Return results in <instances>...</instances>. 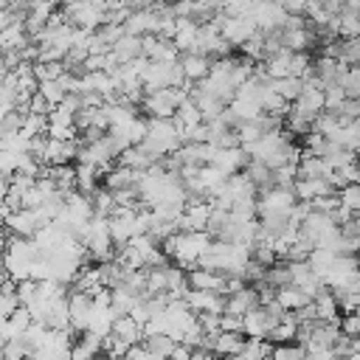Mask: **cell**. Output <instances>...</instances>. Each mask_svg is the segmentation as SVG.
<instances>
[{"label":"cell","mask_w":360,"mask_h":360,"mask_svg":"<svg viewBox=\"0 0 360 360\" xmlns=\"http://www.w3.org/2000/svg\"><path fill=\"white\" fill-rule=\"evenodd\" d=\"M253 259H256L259 264H264V267H273V264L278 262V253H276L273 242H256V245H253Z\"/></svg>","instance_id":"obj_43"},{"label":"cell","mask_w":360,"mask_h":360,"mask_svg":"<svg viewBox=\"0 0 360 360\" xmlns=\"http://www.w3.org/2000/svg\"><path fill=\"white\" fill-rule=\"evenodd\" d=\"M183 143H186V138H183V129L174 124V118H149V132H146L143 143H138V146H143V152L155 163H160L169 155H174Z\"/></svg>","instance_id":"obj_1"},{"label":"cell","mask_w":360,"mask_h":360,"mask_svg":"<svg viewBox=\"0 0 360 360\" xmlns=\"http://www.w3.org/2000/svg\"><path fill=\"white\" fill-rule=\"evenodd\" d=\"M73 158H79V138L59 141V138H51L48 135V146H45V155H42V163L45 166H65Z\"/></svg>","instance_id":"obj_11"},{"label":"cell","mask_w":360,"mask_h":360,"mask_svg":"<svg viewBox=\"0 0 360 360\" xmlns=\"http://www.w3.org/2000/svg\"><path fill=\"white\" fill-rule=\"evenodd\" d=\"M39 228H45V225H42V219H39V214H37L34 208H20V211H14V214L6 217V231H8L11 236L34 239Z\"/></svg>","instance_id":"obj_8"},{"label":"cell","mask_w":360,"mask_h":360,"mask_svg":"<svg viewBox=\"0 0 360 360\" xmlns=\"http://www.w3.org/2000/svg\"><path fill=\"white\" fill-rule=\"evenodd\" d=\"M222 332H242L245 335V318L242 315H222Z\"/></svg>","instance_id":"obj_48"},{"label":"cell","mask_w":360,"mask_h":360,"mask_svg":"<svg viewBox=\"0 0 360 360\" xmlns=\"http://www.w3.org/2000/svg\"><path fill=\"white\" fill-rule=\"evenodd\" d=\"M276 301L287 309V312H298L301 307H307L312 298L301 290V287H295V284H287V287H278L276 290Z\"/></svg>","instance_id":"obj_28"},{"label":"cell","mask_w":360,"mask_h":360,"mask_svg":"<svg viewBox=\"0 0 360 360\" xmlns=\"http://www.w3.org/2000/svg\"><path fill=\"white\" fill-rule=\"evenodd\" d=\"M197 37H200V22H197V20H188V17H180V20H177V31H174V37H172L174 48H177L180 53H194Z\"/></svg>","instance_id":"obj_20"},{"label":"cell","mask_w":360,"mask_h":360,"mask_svg":"<svg viewBox=\"0 0 360 360\" xmlns=\"http://www.w3.org/2000/svg\"><path fill=\"white\" fill-rule=\"evenodd\" d=\"M281 42H284L287 51L304 53V48L312 42V34L307 31V25H304V28H284V31H281Z\"/></svg>","instance_id":"obj_34"},{"label":"cell","mask_w":360,"mask_h":360,"mask_svg":"<svg viewBox=\"0 0 360 360\" xmlns=\"http://www.w3.org/2000/svg\"><path fill=\"white\" fill-rule=\"evenodd\" d=\"M112 56L118 59V65H127V62H135L138 56H143V37H135V34H124L115 45H112Z\"/></svg>","instance_id":"obj_24"},{"label":"cell","mask_w":360,"mask_h":360,"mask_svg":"<svg viewBox=\"0 0 360 360\" xmlns=\"http://www.w3.org/2000/svg\"><path fill=\"white\" fill-rule=\"evenodd\" d=\"M112 335H118V338H121V340H127L129 346H138V343L146 338L143 326H141L132 315H121V318L115 321V326H112Z\"/></svg>","instance_id":"obj_29"},{"label":"cell","mask_w":360,"mask_h":360,"mask_svg":"<svg viewBox=\"0 0 360 360\" xmlns=\"http://www.w3.org/2000/svg\"><path fill=\"white\" fill-rule=\"evenodd\" d=\"M141 183V172L135 169H127V166H115L104 174V186L110 191H124V188H138Z\"/></svg>","instance_id":"obj_25"},{"label":"cell","mask_w":360,"mask_h":360,"mask_svg":"<svg viewBox=\"0 0 360 360\" xmlns=\"http://www.w3.org/2000/svg\"><path fill=\"white\" fill-rule=\"evenodd\" d=\"M149 357H152V352L143 343H138V346H129V352L121 360H149Z\"/></svg>","instance_id":"obj_49"},{"label":"cell","mask_w":360,"mask_h":360,"mask_svg":"<svg viewBox=\"0 0 360 360\" xmlns=\"http://www.w3.org/2000/svg\"><path fill=\"white\" fill-rule=\"evenodd\" d=\"M191 354H194V349H191V346L177 343V349L172 352V357H169V360H191Z\"/></svg>","instance_id":"obj_50"},{"label":"cell","mask_w":360,"mask_h":360,"mask_svg":"<svg viewBox=\"0 0 360 360\" xmlns=\"http://www.w3.org/2000/svg\"><path fill=\"white\" fill-rule=\"evenodd\" d=\"M188 284H191V290H205V292H222L225 295L228 276L205 270V267H194V270H188Z\"/></svg>","instance_id":"obj_17"},{"label":"cell","mask_w":360,"mask_h":360,"mask_svg":"<svg viewBox=\"0 0 360 360\" xmlns=\"http://www.w3.org/2000/svg\"><path fill=\"white\" fill-rule=\"evenodd\" d=\"M332 174H335V169H332L323 158H318V155H312V152H304V158H301V163H298V177L329 180Z\"/></svg>","instance_id":"obj_22"},{"label":"cell","mask_w":360,"mask_h":360,"mask_svg":"<svg viewBox=\"0 0 360 360\" xmlns=\"http://www.w3.org/2000/svg\"><path fill=\"white\" fill-rule=\"evenodd\" d=\"M68 70H70V68H68L65 62H37V65H34V73H37L39 82H56V79H62Z\"/></svg>","instance_id":"obj_38"},{"label":"cell","mask_w":360,"mask_h":360,"mask_svg":"<svg viewBox=\"0 0 360 360\" xmlns=\"http://www.w3.org/2000/svg\"><path fill=\"white\" fill-rule=\"evenodd\" d=\"M138 8H155V6H163V0H135Z\"/></svg>","instance_id":"obj_51"},{"label":"cell","mask_w":360,"mask_h":360,"mask_svg":"<svg viewBox=\"0 0 360 360\" xmlns=\"http://www.w3.org/2000/svg\"><path fill=\"white\" fill-rule=\"evenodd\" d=\"M250 163V155L242 149V146H214V155H211V163L214 169H219L222 174H239L245 172Z\"/></svg>","instance_id":"obj_7"},{"label":"cell","mask_w":360,"mask_h":360,"mask_svg":"<svg viewBox=\"0 0 360 360\" xmlns=\"http://www.w3.org/2000/svg\"><path fill=\"white\" fill-rule=\"evenodd\" d=\"M39 96H42V98L51 104V110H53V107H59L70 93H68V87L56 79V82H39Z\"/></svg>","instance_id":"obj_37"},{"label":"cell","mask_w":360,"mask_h":360,"mask_svg":"<svg viewBox=\"0 0 360 360\" xmlns=\"http://www.w3.org/2000/svg\"><path fill=\"white\" fill-rule=\"evenodd\" d=\"M82 245L90 250V256L101 259V262H110L115 259L112 256V231H110V217H93L90 225L84 228V233L79 236Z\"/></svg>","instance_id":"obj_4"},{"label":"cell","mask_w":360,"mask_h":360,"mask_svg":"<svg viewBox=\"0 0 360 360\" xmlns=\"http://www.w3.org/2000/svg\"><path fill=\"white\" fill-rule=\"evenodd\" d=\"M127 352H129V343L121 340L118 335H107V338H104V354H107L110 360H121Z\"/></svg>","instance_id":"obj_45"},{"label":"cell","mask_w":360,"mask_h":360,"mask_svg":"<svg viewBox=\"0 0 360 360\" xmlns=\"http://www.w3.org/2000/svg\"><path fill=\"white\" fill-rule=\"evenodd\" d=\"M65 14L82 31H98L107 22V11L87 0H65Z\"/></svg>","instance_id":"obj_5"},{"label":"cell","mask_w":360,"mask_h":360,"mask_svg":"<svg viewBox=\"0 0 360 360\" xmlns=\"http://www.w3.org/2000/svg\"><path fill=\"white\" fill-rule=\"evenodd\" d=\"M205 118H202V112H200V107H197V101H183L180 104V110H177V115H174V124L186 132V129H191V127H197V124H202Z\"/></svg>","instance_id":"obj_32"},{"label":"cell","mask_w":360,"mask_h":360,"mask_svg":"<svg viewBox=\"0 0 360 360\" xmlns=\"http://www.w3.org/2000/svg\"><path fill=\"white\" fill-rule=\"evenodd\" d=\"M143 56H146L149 62H166V65L180 62V51L174 48V42H172V39H163V37H158V34L143 37Z\"/></svg>","instance_id":"obj_13"},{"label":"cell","mask_w":360,"mask_h":360,"mask_svg":"<svg viewBox=\"0 0 360 360\" xmlns=\"http://www.w3.org/2000/svg\"><path fill=\"white\" fill-rule=\"evenodd\" d=\"M186 304L197 315H225L228 295H222V292H205V290H188L186 292Z\"/></svg>","instance_id":"obj_10"},{"label":"cell","mask_w":360,"mask_h":360,"mask_svg":"<svg viewBox=\"0 0 360 360\" xmlns=\"http://www.w3.org/2000/svg\"><path fill=\"white\" fill-rule=\"evenodd\" d=\"M211 233L208 231H177L163 242V253L174 259L180 267H197L202 253L211 248Z\"/></svg>","instance_id":"obj_2"},{"label":"cell","mask_w":360,"mask_h":360,"mask_svg":"<svg viewBox=\"0 0 360 360\" xmlns=\"http://www.w3.org/2000/svg\"><path fill=\"white\" fill-rule=\"evenodd\" d=\"M256 307H262V298H259V290L256 287H245V290H239V292H233V295H228V304H225V312L228 315H248V312H253Z\"/></svg>","instance_id":"obj_18"},{"label":"cell","mask_w":360,"mask_h":360,"mask_svg":"<svg viewBox=\"0 0 360 360\" xmlns=\"http://www.w3.org/2000/svg\"><path fill=\"white\" fill-rule=\"evenodd\" d=\"M34 323V318H31V312L25 309V307H20L11 318H6L3 321V343H11V340H20L25 332H28V326Z\"/></svg>","instance_id":"obj_23"},{"label":"cell","mask_w":360,"mask_h":360,"mask_svg":"<svg viewBox=\"0 0 360 360\" xmlns=\"http://www.w3.org/2000/svg\"><path fill=\"white\" fill-rule=\"evenodd\" d=\"M93 321V295L87 292H70V326L73 332L84 335Z\"/></svg>","instance_id":"obj_15"},{"label":"cell","mask_w":360,"mask_h":360,"mask_svg":"<svg viewBox=\"0 0 360 360\" xmlns=\"http://www.w3.org/2000/svg\"><path fill=\"white\" fill-rule=\"evenodd\" d=\"M183 166H208L211 163V155H214V146L211 143H183L177 149Z\"/></svg>","instance_id":"obj_27"},{"label":"cell","mask_w":360,"mask_h":360,"mask_svg":"<svg viewBox=\"0 0 360 360\" xmlns=\"http://www.w3.org/2000/svg\"><path fill=\"white\" fill-rule=\"evenodd\" d=\"M340 332L346 338H360V309L357 312H343L340 318Z\"/></svg>","instance_id":"obj_46"},{"label":"cell","mask_w":360,"mask_h":360,"mask_svg":"<svg viewBox=\"0 0 360 360\" xmlns=\"http://www.w3.org/2000/svg\"><path fill=\"white\" fill-rule=\"evenodd\" d=\"M242 53H245V59H250V62H259V59H267V45H264V34L259 31L250 42H245L242 45Z\"/></svg>","instance_id":"obj_42"},{"label":"cell","mask_w":360,"mask_h":360,"mask_svg":"<svg viewBox=\"0 0 360 360\" xmlns=\"http://www.w3.org/2000/svg\"><path fill=\"white\" fill-rule=\"evenodd\" d=\"M259 34V25L253 22V17H225L222 14V37L231 45H245Z\"/></svg>","instance_id":"obj_9"},{"label":"cell","mask_w":360,"mask_h":360,"mask_svg":"<svg viewBox=\"0 0 360 360\" xmlns=\"http://www.w3.org/2000/svg\"><path fill=\"white\" fill-rule=\"evenodd\" d=\"M250 17H253V22L259 25V31H262V34L284 31V25H287V20H290V14H287L281 6L270 3V0H256V6H253V11H250Z\"/></svg>","instance_id":"obj_6"},{"label":"cell","mask_w":360,"mask_h":360,"mask_svg":"<svg viewBox=\"0 0 360 360\" xmlns=\"http://www.w3.org/2000/svg\"><path fill=\"white\" fill-rule=\"evenodd\" d=\"M357 284H360V281H357Z\"/></svg>","instance_id":"obj_55"},{"label":"cell","mask_w":360,"mask_h":360,"mask_svg":"<svg viewBox=\"0 0 360 360\" xmlns=\"http://www.w3.org/2000/svg\"><path fill=\"white\" fill-rule=\"evenodd\" d=\"M292 191H295V197H298L301 202H312V200H318V197L335 194V188H332L329 180H309V177H298V180L292 183Z\"/></svg>","instance_id":"obj_21"},{"label":"cell","mask_w":360,"mask_h":360,"mask_svg":"<svg viewBox=\"0 0 360 360\" xmlns=\"http://www.w3.org/2000/svg\"><path fill=\"white\" fill-rule=\"evenodd\" d=\"M298 332H301V323H298V318H295V312H287L276 326H273V332H270V343H276V346H281V343H292V340H298Z\"/></svg>","instance_id":"obj_26"},{"label":"cell","mask_w":360,"mask_h":360,"mask_svg":"<svg viewBox=\"0 0 360 360\" xmlns=\"http://www.w3.org/2000/svg\"><path fill=\"white\" fill-rule=\"evenodd\" d=\"M267 360H270V357H267Z\"/></svg>","instance_id":"obj_54"},{"label":"cell","mask_w":360,"mask_h":360,"mask_svg":"<svg viewBox=\"0 0 360 360\" xmlns=\"http://www.w3.org/2000/svg\"><path fill=\"white\" fill-rule=\"evenodd\" d=\"M183 101H188V87H169V90L146 93L141 107L146 118H174Z\"/></svg>","instance_id":"obj_3"},{"label":"cell","mask_w":360,"mask_h":360,"mask_svg":"<svg viewBox=\"0 0 360 360\" xmlns=\"http://www.w3.org/2000/svg\"><path fill=\"white\" fill-rule=\"evenodd\" d=\"M149 360H169V357H158V354H152V357H149Z\"/></svg>","instance_id":"obj_52"},{"label":"cell","mask_w":360,"mask_h":360,"mask_svg":"<svg viewBox=\"0 0 360 360\" xmlns=\"http://www.w3.org/2000/svg\"><path fill=\"white\" fill-rule=\"evenodd\" d=\"M312 304H315V312H318V321H323V323H340V301H338V295H335V290H329V287H323L315 298H312Z\"/></svg>","instance_id":"obj_19"},{"label":"cell","mask_w":360,"mask_h":360,"mask_svg":"<svg viewBox=\"0 0 360 360\" xmlns=\"http://www.w3.org/2000/svg\"><path fill=\"white\" fill-rule=\"evenodd\" d=\"M211 211H214V202H211V200H191V202L186 205L180 231H208Z\"/></svg>","instance_id":"obj_14"},{"label":"cell","mask_w":360,"mask_h":360,"mask_svg":"<svg viewBox=\"0 0 360 360\" xmlns=\"http://www.w3.org/2000/svg\"><path fill=\"white\" fill-rule=\"evenodd\" d=\"M245 335L242 332H217V335H208L205 340V349L214 352L217 357H233V354H242L245 352Z\"/></svg>","instance_id":"obj_12"},{"label":"cell","mask_w":360,"mask_h":360,"mask_svg":"<svg viewBox=\"0 0 360 360\" xmlns=\"http://www.w3.org/2000/svg\"><path fill=\"white\" fill-rule=\"evenodd\" d=\"M338 197H340V205H343L346 211H352V214H360V183L343 186V188L338 191Z\"/></svg>","instance_id":"obj_41"},{"label":"cell","mask_w":360,"mask_h":360,"mask_svg":"<svg viewBox=\"0 0 360 360\" xmlns=\"http://www.w3.org/2000/svg\"><path fill=\"white\" fill-rule=\"evenodd\" d=\"M273 87L278 90V96L290 104L298 101V96L304 93V79L301 76H287V79H273Z\"/></svg>","instance_id":"obj_35"},{"label":"cell","mask_w":360,"mask_h":360,"mask_svg":"<svg viewBox=\"0 0 360 360\" xmlns=\"http://www.w3.org/2000/svg\"><path fill=\"white\" fill-rule=\"evenodd\" d=\"M177 343H180V340H174L172 335H146V338H143V346H146L152 354H158V357H172V352L177 349Z\"/></svg>","instance_id":"obj_36"},{"label":"cell","mask_w":360,"mask_h":360,"mask_svg":"<svg viewBox=\"0 0 360 360\" xmlns=\"http://www.w3.org/2000/svg\"><path fill=\"white\" fill-rule=\"evenodd\" d=\"M267 284L270 287H287L292 284V273H290V262H276L273 267H267Z\"/></svg>","instance_id":"obj_39"},{"label":"cell","mask_w":360,"mask_h":360,"mask_svg":"<svg viewBox=\"0 0 360 360\" xmlns=\"http://www.w3.org/2000/svg\"><path fill=\"white\" fill-rule=\"evenodd\" d=\"M323 93H326V110L329 112H338L346 104V98H349L343 84H329V87H323Z\"/></svg>","instance_id":"obj_44"},{"label":"cell","mask_w":360,"mask_h":360,"mask_svg":"<svg viewBox=\"0 0 360 360\" xmlns=\"http://www.w3.org/2000/svg\"><path fill=\"white\" fill-rule=\"evenodd\" d=\"M98 166H90V163H76V191H82V194H93L98 186H96V180H98Z\"/></svg>","instance_id":"obj_31"},{"label":"cell","mask_w":360,"mask_h":360,"mask_svg":"<svg viewBox=\"0 0 360 360\" xmlns=\"http://www.w3.org/2000/svg\"><path fill=\"white\" fill-rule=\"evenodd\" d=\"M338 115L343 121H360V101L357 98H346V104L338 110Z\"/></svg>","instance_id":"obj_47"},{"label":"cell","mask_w":360,"mask_h":360,"mask_svg":"<svg viewBox=\"0 0 360 360\" xmlns=\"http://www.w3.org/2000/svg\"><path fill=\"white\" fill-rule=\"evenodd\" d=\"M180 68H183L188 84H200V82H205L211 76L214 59L205 56V53H183L180 56Z\"/></svg>","instance_id":"obj_16"},{"label":"cell","mask_w":360,"mask_h":360,"mask_svg":"<svg viewBox=\"0 0 360 360\" xmlns=\"http://www.w3.org/2000/svg\"><path fill=\"white\" fill-rule=\"evenodd\" d=\"M124 3H129V0H124Z\"/></svg>","instance_id":"obj_53"},{"label":"cell","mask_w":360,"mask_h":360,"mask_svg":"<svg viewBox=\"0 0 360 360\" xmlns=\"http://www.w3.org/2000/svg\"><path fill=\"white\" fill-rule=\"evenodd\" d=\"M270 360H307V349L301 343H281V346H273Z\"/></svg>","instance_id":"obj_40"},{"label":"cell","mask_w":360,"mask_h":360,"mask_svg":"<svg viewBox=\"0 0 360 360\" xmlns=\"http://www.w3.org/2000/svg\"><path fill=\"white\" fill-rule=\"evenodd\" d=\"M245 174L256 183V188L259 191H267V188H273L276 183H273V169L267 166V163H262V160H250L248 163V169H245Z\"/></svg>","instance_id":"obj_33"},{"label":"cell","mask_w":360,"mask_h":360,"mask_svg":"<svg viewBox=\"0 0 360 360\" xmlns=\"http://www.w3.org/2000/svg\"><path fill=\"white\" fill-rule=\"evenodd\" d=\"M118 166H127V169H135V172H146L149 166H155V160L143 152V146H129L118 155Z\"/></svg>","instance_id":"obj_30"}]
</instances>
